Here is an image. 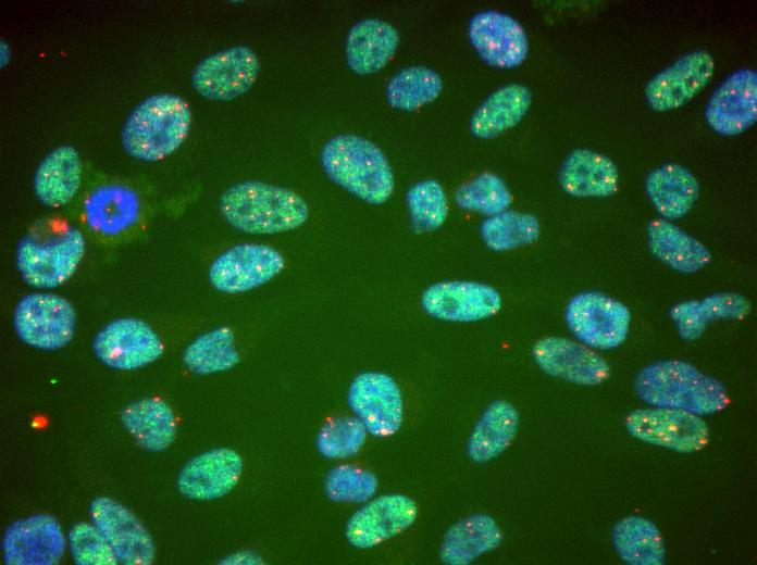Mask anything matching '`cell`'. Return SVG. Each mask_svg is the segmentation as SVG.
Segmentation results:
<instances>
[{"label":"cell","mask_w":757,"mask_h":565,"mask_svg":"<svg viewBox=\"0 0 757 565\" xmlns=\"http://www.w3.org/2000/svg\"><path fill=\"white\" fill-rule=\"evenodd\" d=\"M638 398L649 406L685 411L699 416L723 411L730 403L725 386L681 360H665L642 368L635 377Z\"/></svg>","instance_id":"cell-1"},{"label":"cell","mask_w":757,"mask_h":565,"mask_svg":"<svg viewBox=\"0 0 757 565\" xmlns=\"http://www.w3.org/2000/svg\"><path fill=\"white\" fill-rule=\"evenodd\" d=\"M219 210L232 227L250 235L294 230L309 217V206L297 192L258 180L228 187L220 197Z\"/></svg>","instance_id":"cell-2"},{"label":"cell","mask_w":757,"mask_h":565,"mask_svg":"<svg viewBox=\"0 0 757 565\" xmlns=\"http://www.w3.org/2000/svg\"><path fill=\"white\" fill-rule=\"evenodd\" d=\"M320 162L330 180L367 203L380 205L393 194L395 179L386 155L361 136L332 137L320 152Z\"/></svg>","instance_id":"cell-3"},{"label":"cell","mask_w":757,"mask_h":565,"mask_svg":"<svg viewBox=\"0 0 757 565\" xmlns=\"http://www.w3.org/2000/svg\"><path fill=\"white\" fill-rule=\"evenodd\" d=\"M86 250L83 233L62 221L40 223L17 243L16 268L30 287L51 290L77 271Z\"/></svg>","instance_id":"cell-4"},{"label":"cell","mask_w":757,"mask_h":565,"mask_svg":"<svg viewBox=\"0 0 757 565\" xmlns=\"http://www.w3.org/2000/svg\"><path fill=\"white\" fill-rule=\"evenodd\" d=\"M191 126L189 103L178 95L160 92L139 102L128 114L121 139L125 152L145 162H158L174 153Z\"/></svg>","instance_id":"cell-5"},{"label":"cell","mask_w":757,"mask_h":565,"mask_svg":"<svg viewBox=\"0 0 757 565\" xmlns=\"http://www.w3.org/2000/svg\"><path fill=\"white\" fill-rule=\"evenodd\" d=\"M564 319L579 342L594 350H611L625 341L631 312L621 301L600 291L588 290L569 300Z\"/></svg>","instance_id":"cell-6"},{"label":"cell","mask_w":757,"mask_h":565,"mask_svg":"<svg viewBox=\"0 0 757 565\" xmlns=\"http://www.w3.org/2000/svg\"><path fill=\"white\" fill-rule=\"evenodd\" d=\"M13 328L29 347L51 351L73 338L76 313L72 303L52 292H32L21 298L13 312Z\"/></svg>","instance_id":"cell-7"},{"label":"cell","mask_w":757,"mask_h":565,"mask_svg":"<svg viewBox=\"0 0 757 565\" xmlns=\"http://www.w3.org/2000/svg\"><path fill=\"white\" fill-rule=\"evenodd\" d=\"M629 434L643 442L681 453L700 451L709 440L702 416L685 411L649 406L625 417Z\"/></svg>","instance_id":"cell-8"},{"label":"cell","mask_w":757,"mask_h":565,"mask_svg":"<svg viewBox=\"0 0 757 565\" xmlns=\"http://www.w3.org/2000/svg\"><path fill=\"white\" fill-rule=\"evenodd\" d=\"M347 402L368 434L374 437H390L401 427L402 394L388 374L376 371L358 374L349 385Z\"/></svg>","instance_id":"cell-9"},{"label":"cell","mask_w":757,"mask_h":565,"mask_svg":"<svg viewBox=\"0 0 757 565\" xmlns=\"http://www.w3.org/2000/svg\"><path fill=\"white\" fill-rule=\"evenodd\" d=\"M285 267L282 253L261 243H239L219 254L209 268V281L227 294L247 292L275 278Z\"/></svg>","instance_id":"cell-10"},{"label":"cell","mask_w":757,"mask_h":565,"mask_svg":"<svg viewBox=\"0 0 757 565\" xmlns=\"http://www.w3.org/2000/svg\"><path fill=\"white\" fill-rule=\"evenodd\" d=\"M260 73V60L249 47L235 46L201 60L191 73L194 90L210 101H231L245 95Z\"/></svg>","instance_id":"cell-11"},{"label":"cell","mask_w":757,"mask_h":565,"mask_svg":"<svg viewBox=\"0 0 757 565\" xmlns=\"http://www.w3.org/2000/svg\"><path fill=\"white\" fill-rule=\"evenodd\" d=\"M92 349L98 360L119 371H133L157 361L163 353L159 335L136 317L116 318L95 336Z\"/></svg>","instance_id":"cell-12"},{"label":"cell","mask_w":757,"mask_h":565,"mask_svg":"<svg viewBox=\"0 0 757 565\" xmlns=\"http://www.w3.org/2000/svg\"><path fill=\"white\" fill-rule=\"evenodd\" d=\"M423 311L433 318L471 323L497 314L502 301L497 289L472 280H444L432 284L421 294Z\"/></svg>","instance_id":"cell-13"},{"label":"cell","mask_w":757,"mask_h":565,"mask_svg":"<svg viewBox=\"0 0 757 565\" xmlns=\"http://www.w3.org/2000/svg\"><path fill=\"white\" fill-rule=\"evenodd\" d=\"M415 502L401 493L370 499L348 519L347 541L358 549L374 548L408 529L415 522Z\"/></svg>","instance_id":"cell-14"},{"label":"cell","mask_w":757,"mask_h":565,"mask_svg":"<svg viewBox=\"0 0 757 565\" xmlns=\"http://www.w3.org/2000/svg\"><path fill=\"white\" fill-rule=\"evenodd\" d=\"M468 37L481 60L493 67L514 68L528 56L529 41L523 26L504 12L489 10L474 14Z\"/></svg>","instance_id":"cell-15"},{"label":"cell","mask_w":757,"mask_h":565,"mask_svg":"<svg viewBox=\"0 0 757 565\" xmlns=\"http://www.w3.org/2000/svg\"><path fill=\"white\" fill-rule=\"evenodd\" d=\"M89 514L91 523L106 537L119 563L148 565L153 562V539L126 506L113 499L99 497L91 502Z\"/></svg>","instance_id":"cell-16"},{"label":"cell","mask_w":757,"mask_h":565,"mask_svg":"<svg viewBox=\"0 0 757 565\" xmlns=\"http://www.w3.org/2000/svg\"><path fill=\"white\" fill-rule=\"evenodd\" d=\"M532 356L547 375L581 386L600 385L610 375L609 364L596 350L563 337L539 339Z\"/></svg>","instance_id":"cell-17"},{"label":"cell","mask_w":757,"mask_h":565,"mask_svg":"<svg viewBox=\"0 0 757 565\" xmlns=\"http://www.w3.org/2000/svg\"><path fill=\"white\" fill-rule=\"evenodd\" d=\"M713 70L715 60L707 50H695L680 56L646 85L648 105L659 112L683 106L706 87Z\"/></svg>","instance_id":"cell-18"},{"label":"cell","mask_w":757,"mask_h":565,"mask_svg":"<svg viewBox=\"0 0 757 565\" xmlns=\"http://www.w3.org/2000/svg\"><path fill=\"white\" fill-rule=\"evenodd\" d=\"M65 537L58 520L36 514L12 523L2 539L3 562L8 565H54L65 551Z\"/></svg>","instance_id":"cell-19"},{"label":"cell","mask_w":757,"mask_h":565,"mask_svg":"<svg viewBox=\"0 0 757 565\" xmlns=\"http://www.w3.org/2000/svg\"><path fill=\"white\" fill-rule=\"evenodd\" d=\"M705 118L722 136H736L757 120V74L742 68L724 79L710 96Z\"/></svg>","instance_id":"cell-20"},{"label":"cell","mask_w":757,"mask_h":565,"mask_svg":"<svg viewBox=\"0 0 757 565\" xmlns=\"http://www.w3.org/2000/svg\"><path fill=\"white\" fill-rule=\"evenodd\" d=\"M240 455L229 448H215L190 459L179 470L177 489L187 499L210 501L228 494L243 473Z\"/></svg>","instance_id":"cell-21"},{"label":"cell","mask_w":757,"mask_h":565,"mask_svg":"<svg viewBox=\"0 0 757 565\" xmlns=\"http://www.w3.org/2000/svg\"><path fill=\"white\" fill-rule=\"evenodd\" d=\"M399 42V33L392 24L380 18L359 21L346 37V64L357 75L375 74L392 61Z\"/></svg>","instance_id":"cell-22"},{"label":"cell","mask_w":757,"mask_h":565,"mask_svg":"<svg viewBox=\"0 0 757 565\" xmlns=\"http://www.w3.org/2000/svg\"><path fill=\"white\" fill-rule=\"evenodd\" d=\"M561 189L576 198H605L619 189V171L613 161L593 150L575 149L560 165Z\"/></svg>","instance_id":"cell-23"},{"label":"cell","mask_w":757,"mask_h":565,"mask_svg":"<svg viewBox=\"0 0 757 565\" xmlns=\"http://www.w3.org/2000/svg\"><path fill=\"white\" fill-rule=\"evenodd\" d=\"M83 163L78 150L62 145L51 150L38 164L33 187L38 201L59 209L70 203L79 190Z\"/></svg>","instance_id":"cell-24"},{"label":"cell","mask_w":757,"mask_h":565,"mask_svg":"<svg viewBox=\"0 0 757 565\" xmlns=\"http://www.w3.org/2000/svg\"><path fill=\"white\" fill-rule=\"evenodd\" d=\"M750 310L752 304L743 294L720 291L699 300L675 303L670 309V317L679 336L686 341H693L703 336L709 323L743 319Z\"/></svg>","instance_id":"cell-25"},{"label":"cell","mask_w":757,"mask_h":565,"mask_svg":"<svg viewBox=\"0 0 757 565\" xmlns=\"http://www.w3.org/2000/svg\"><path fill=\"white\" fill-rule=\"evenodd\" d=\"M646 233L651 254L678 273H697L711 261L707 247L671 221L654 218Z\"/></svg>","instance_id":"cell-26"},{"label":"cell","mask_w":757,"mask_h":565,"mask_svg":"<svg viewBox=\"0 0 757 565\" xmlns=\"http://www.w3.org/2000/svg\"><path fill=\"white\" fill-rule=\"evenodd\" d=\"M646 193L661 218L685 216L698 199L700 187L695 175L683 165L666 163L648 173Z\"/></svg>","instance_id":"cell-27"},{"label":"cell","mask_w":757,"mask_h":565,"mask_svg":"<svg viewBox=\"0 0 757 565\" xmlns=\"http://www.w3.org/2000/svg\"><path fill=\"white\" fill-rule=\"evenodd\" d=\"M501 541V529L492 516L473 514L448 528L440 543L439 556L448 565H468L497 549Z\"/></svg>","instance_id":"cell-28"},{"label":"cell","mask_w":757,"mask_h":565,"mask_svg":"<svg viewBox=\"0 0 757 565\" xmlns=\"http://www.w3.org/2000/svg\"><path fill=\"white\" fill-rule=\"evenodd\" d=\"M139 212L137 193L116 184L97 187L84 204L87 225L104 236H116L131 228L138 221Z\"/></svg>","instance_id":"cell-29"},{"label":"cell","mask_w":757,"mask_h":565,"mask_svg":"<svg viewBox=\"0 0 757 565\" xmlns=\"http://www.w3.org/2000/svg\"><path fill=\"white\" fill-rule=\"evenodd\" d=\"M532 103L531 90L522 84H508L493 91L474 111L470 130L480 139H492L518 125Z\"/></svg>","instance_id":"cell-30"},{"label":"cell","mask_w":757,"mask_h":565,"mask_svg":"<svg viewBox=\"0 0 757 565\" xmlns=\"http://www.w3.org/2000/svg\"><path fill=\"white\" fill-rule=\"evenodd\" d=\"M519 427L517 409L505 400L492 402L475 423L467 444L468 456L486 463L504 453L516 438Z\"/></svg>","instance_id":"cell-31"},{"label":"cell","mask_w":757,"mask_h":565,"mask_svg":"<svg viewBox=\"0 0 757 565\" xmlns=\"http://www.w3.org/2000/svg\"><path fill=\"white\" fill-rule=\"evenodd\" d=\"M121 419L134 440L150 452L167 449L176 436L174 412L160 399L145 398L127 404Z\"/></svg>","instance_id":"cell-32"},{"label":"cell","mask_w":757,"mask_h":565,"mask_svg":"<svg viewBox=\"0 0 757 565\" xmlns=\"http://www.w3.org/2000/svg\"><path fill=\"white\" fill-rule=\"evenodd\" d=\"M619 557L630 565H662L665 541L658 527L642 516H626L617 522L611 532Z\"/></svg>","instance_id":"cell-33"},{"label":"cell","mask_w":757,"mask_h":565,"mask_svg":"<svg viewBox=\"0 0 757 565\" xmlns=\"http://www.w3.org/2000/svg\"><path fill=\"white\" fill-rule=\"evenodd\" d=\"M240 361L231 328L219 326L196 337L184 350L183 363L194 374L210 375L234 368Z\"/></svg>","instance_id":"cell-34"},{"label":"cell","mask_w":757,"mask_h":565,"mask_svg":"<svg viewBox=\"0 0 757 565\" xmlns=\"http://www.w3.org/2000/svg\"><path fill=\"white\" fill-rule=\"evenodd\" d=\"M443 87V79L436 71L424 65H410L390 77L385 98L393 109L411 112L435 101Z\"/></svg>","instance_id":"cell-35"},{"label":"cell","mask_w":757,"mask_h":565,"mask_svg":"<svg viewBox=\"0 0 757 565\" xmlns=\"http://www.w3.org/2000/svg\"><path fill=\"white\" fill-rule=\"evenodd\" d=\"M539 234L541 225L535 215L508 209L487 216L480 226L483 242L496 252L531 244L538 239Z\"/></svg>","instance_id":"cell-36"},{"label":"cell","mask_w":757,"mask_h":565,"mask_svg":"<svg viewBox=\"0 0 757 565\" xmlns=\"http://www.w3.org/2000/svg\"><path fill=\"white\" fill-rule=\"evenodd\" d=\"M410 223L417 233H432L445 223L448 200L443 186L435 179H423L406 193Z\"/></svg>","instance_id":"cell-37"},{"label":"cell","mask_w":757,"mask_h":565,"mask_svg":"<svg viewBox=\"0 0 757 565\" xmlns=\"http://www.w3.org/2000/svg\"><path fill=\"white\" fill-rule=\"evenodd\" d=\"M455 199L462 210L491 216L507 210L512 194L502 178L485 172L461 185Z\"/></svg>","instance_id":"cell-38"},{"label":"cell","mask_w":757,"mask_h":565,"mask_svg":"<svg viewBox=\"0 0 757 565\" xmlns=\"http://www.w3.org/2000/svg\"><path fill=\"white\" fill-rule=\"evenodd\" d=\"M368 431L356 416H340L327 420L319 430L315 445L330 460L356 455L364 445Z\"/></svg>","instance_id":"cell-39"},{"label":"cell","mask_w":757,"mask_h":565,"mask_svg":"<svg viewBox=\"0 0 757 565\" xmlns=\"http://www.w3.org/2000/svg\"><path fill=\"white\" fill-rule=\"evenodd\" d=\"M378 488L376 476L364 468L343 464L332 468L324 480L326 497L338 503H363L374 497Z\"/></svg>","instance_id":"cell-40"},{"label":"cell","mask_w":757,"mask_h":565,"mask_svg":"<svg viewBox=\"0 0 757 565\" xmlns=\"http://www.w3.org/2000/svg\"><path fill=\"white\" fill-rule=\"evenodd\" d=\"M73 561L78 565H115L119 563L101 531L88 523H77L69 531Z\"/></svg>","instance_id":"cell-41"},{"label":"cell","mask_w":757,"mask_h":565,"mask_svg":"<svg viewBox=\"0 0 757 565\" xmlns=\"http://www.w3.org/2000/svg\"><path fill=\"white\" fill-rule=\"evenodd\" d=\"M262 563L261 555L253 551H236L221 561V564L227 565H259Z\"/></svg>","instance_id":"cell-42"},{"label":"cell","mask_w":757,"mask_h":565,"mask_svg":"<svg viewBox=\"0 0 757 565\" xmlns=\"http://www.w3.org/2000/svg\"><path fill=\"white\" fill-rule=\"evenodd\" d=\"M11 60V49L10 46L5 40H1L0 42V64L1 67H4L8 65V63Z\"/></svg>","instance_id":"cell-43"}]
</instances>
